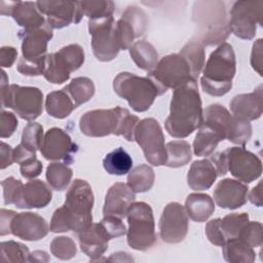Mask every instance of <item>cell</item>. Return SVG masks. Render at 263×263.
<instances>
[{"label": "cell", "instance_id": "cell-34", "mask_svg": "<svg viewBox=\"0 0 263 263\" xmlns=\"http://www.w3.org/2000/svg\"><path fill=\"white\" fill-rule=\"evenodd\" d=\"M103 166L110 175L123 176L132 170L133 159L122 147H118L105 156Z\"/></svg>", "mask_w": 263, "mask_h": 263}, {"label": "cell", "instance_id": "cell-28", "mask_svg": "<svg viewBox=\"0 0 263 263\" xmlns=\"http://www.w3.org/2000/svg\"><path fill=\"white\" fill-rule=\"evenodd\" d=\"M235 117L222 105L212 104L203 111L202 122L217 132L223 140L228 139L232 129Z\"/></svg>", "mask_w": 263, "mask_h": 263}, {"label": "cell", "instance_id": "cell-39", "mask_svg": "<svg viewBox=\"0 0 263 263\" xmlns=\"http://www.w3.org/2000/svg\"><path fill=\"white\" fill-rule=\"evenodd\" d=\"M72 175V170L66 163L52 162L46 168L47 183L57 191H63L68 187Z\"/></svg>", "mask_w": 263, "mask_h": 263}, {"label": "cell", "instance_id": "cell-26", "mask_svg": "<svg viewBox=\"0 0 263 263\" xmlns=\"http://www.w3.org/2000/svg\"><path fill=\"white\" fill-rule=\"evenodd\" d=\"M230 110L237 119L251 121L261 117L263 110L262 85H259L251 93L235 96L230 102Z\"/></svg>", "mask_w": 263, "mask_h": 263}, {"label": "cell", "instance_id": "cell-10", "mask_svg": "<svg viewBox=\"0 0 263 263\" xmlns=\"http://www.w3.org/2000/svg\"><path fill=\"white\" fill-rule=\"evenodd\" d=\"M84 63V50L78 44H69L57 52L47 54L44 78L53 84H62L70 78V74L78 70Z\"/></svg>", "mask_w": 263, "mask_h": 263}, {"label": "cell", "instance_id": "cell-30", "mask_svg": "<svg viewBox=\"0 0 263 263\" xmlns=\"http://www.w3.org/2000/svg\"><path fill=\"white\" fill-rule=\"evenodd\" d=\"M129 54L140 69L148 72H151L158 63V53L156 49L146 40L135 42L129 47Z\"/></svg>", "mask_w": 263, "mask_h": 263}, {"label": "cell", "instance_id": "cell-9", "mask_svg": "<svg viewBox=\"0 0 263 263\" xmlns=\"http://www.w3.org/2000/svg\"><path fill=\"white\" fill-rule=\"evenodd\" d=\"M155 84L161 96L168 88L176 89L190 79H194L186 60L180 53H172L158 61L156 67L148 72V76Z\"/></svg>", "mask_w": 263, "mask_h": 263}, {"label": "cell", "instance_id": "cell-20", "mask_svg": "<svg viewBox=\"0 0 263 263\" xmlns=\"http://www.w3.org/2000/svg\"><path fill=\"white\" fill-rule=\"evenodd\" d=\"M0 13L2 15H11L16 24L23 27L24 30L40 28L46 24L43 14L37 8L36 2L1 1Z\"/></svg>", "mask_w": 263, "mask_h": 263}, {"label": "cell", "instance_id": "cell-50", "mask_svg": "<svg viewBox=\"0 0 263 263\" xmlns=\"http://www.w3.org/2000/svg\"><path fill=\"white\" fill-rule=\"evenodd\" d=\"M42 168V162L36 158V155L20 163L21 175L26 179H33L38 177L41 174Z\"/></svg>", "mask_w": 263, "mask_h": 263}, {"label": "cell", "instance_id": "cell-13", "mask_svg": "<svg viewBox=\"0 0 263 263\" xmlns=\"http://www.w3.org/2000/svg\"><path fill=\"white\" fill-rule=\"evenodd\" d=\"M88 32L91 35V47L95 57L101 62H110L120 50L115 36L113 16L88 21Z\"/></svg>", "mask_w": 263, "mask_h": 263}, {"label": "cell", "instance_id": "cell-16", "mask_svg": "<svg viewBox=\"0 0 263 263\" xmlns=\"http://www.w3.org/2000/svg\"><path fill=\"white\" fill-rule=\"evenodd\" d=\"M38 10L46 15V23L52 29H62L70 24H78L83 12L79 1H37Z\"/></svg>", "mask_w": 263, "mask_h": 263}, {"label": "cell", "instance_id": "cell-55", "mask_svg": "<svg viewBox=\"0 0 263 263\" xmlns=\"http://www.w3.org/2000/svg\"><path fill=\"white\" fill-rule=\"evenodd\" d=\"M0 156H1V163H0L1 170L6 168L7 166L11 165L12 162H14L13 149L4 142H1L0 144Z\"/></svg>", "mask_w": 263, "mask_h": 263}, {"label": "cell", "instance_id": "cell-59", "mask_svg": "<svg viewBox=\"0 0 263 263\" xmlns=\"http://www.w3.org/2000/svg\"><path fill=\"white\" fill-rule=\"evenodd\" d=\"M50 260L49 256L44 251H34L30 253L29 261L30 262H48Z\"/></svg>", "mask_w": 263, "mask_h": 263}, {"label": "cell", "instance_id": "cell-19", "mask_svg": "<svg viewBox=\"0 0 263 263\" xmlns=\"http://www.w3.org/2000/svg\"><path fill=\"white\" fill-rule=\"evenodd\" d=\"M49 230L46 220L31 212L16 213L10 223V233L28 241L42 239L47 235Z\"/></svg>", "mask_w": 263, "mask_h": 263}, {"label": "cell", "instance_id": "cell-12", "mask_svg": "<svg viewBox=\"0 0 263 263\" xmlns=\"http://www.w3.org/2000/svg\"><path fill=\"white\" fill-rule=\"evenodd\" d=\"M262 1H237L230 10V32L238 38L251 40L256 35L257 25H262Z\"/></svg>", "mask_w": 263, "mask_h": 263}, {"label": "cell", "instance_id": "cell-49", "mask_svg": "<svg viewBox=\"0 0 263 263\" xmlns=\"http://www.w3.org/2000/svg\"><path fill=\"white\" fill-rule=\"evenodd\" d=\"M104 229L109 234L110 238H115L122 236L126 233V229L124 224L121 222V219L115 216H105L103 220L100 222Z\"/></svg>", "mask_w": 263, "mask_h": 263}, {"label": "cell", "instance_id": "cell-43", "mask_svg": "<svg viewBox=\"0 0 263 263\" xmlns=\"http://www.w3.org/2000/svg\"><path fill=\"white\" fill-rule=\"evenodd\" d=\"M50 252L58 259L69 260L76 255L77 248L72 238L68 236H58L50 242Z\"/></svg>", "mask_w": 263, "mask_h": 263}, {"label": "cell", "instance_id": "cell-14", "mask_svg": "<svg viewBox=\"0 0 263 263\" xmlns=\"http://www.w3.org/2000/svg\"><path fill=\"white\" fill-rule=\"evenodd\" d=\"M119 125V106L112 109L91 110L79 120L81 133L87 137L100 138L117 134Z\"/></svg>", "mask_w": 263, "mask_h": 263}, {"label": "cell", "instance_id": "cell-45", "mask_svg": "<svg viewBox=\"0 0 263 263\" xmlns=\"http://www.w3.org/2000/svg\"><path fill=\"white\" fill-rule=\"evenodd\" d=\"M140 122L136 115L122 107H119V125L116 136H123L126 141H135V130Z\"/></svg>", "mask_w": 263, "mask_h": 263}, {"label": "cell", "instance_id": "cell-11", "mask_svg": "<svg viewBox=\"0 0 263 263\" xmlns=\"http://www.w3.org/2000/svg\"><path fill=\"white\" fill-rule=\"evenodd\" d=\"M135 141L142 148L146 160L154 165H164L166 162V148L164 136L158 121L154 118L141 120L135 130Z\"/></svg>", "mask_w": 263, "mask_h": 263}, {"label": "cell", "instance_id": "cell-36", "mask_svg": "<svg viewBox=\"0 0 263 263\" xmlns=\"http://www.w3.org/2000/svg\"><path fill=\"white\" fill-rule=\"evenodd\" d=\"M63 89L70 96L76 107L89 101L96 90L92 80L87 77L74 78Z\"/></svg>", "mask_w": 263, "mask_h": 263}, {"label": "cell", "instance_id": "cell-57", "mask_svg": "<svg viewBox=\"0 0 263 263\" xmlns=\"http://www.w3.org/2000/svg\"><path fill=\"white\" fill-rule=\"evenodd\" d=\"M36 155V151L31 150L29 148H27L25 145H23L22 143L18 144L14 149H13V157H14V162H17L18 164L21 162H23L24 160L35 156Z\"/></svg>", "mask_w": 263, "mask_h": 263}, {"label": "cell", "instance_id": "cell-31", "mask_svg": "<svg viewBox=\"0 0 263 263\" xmlns=\"http://www.w3.org/2000/svg\"><path fill=\"white\" fill-rule=\"evenodd\" d=\"M75 108L74 102L64 89L51 91L46 96L45 109L51 117L59 119L66 118Z\"/></svg>", "mask_w": 263, "mask_h": 263}, {"label": "cell", "instance_id": "cell-18", "mask_svg": "<svg viewBox=\"0 0 263 263\" xmlns=\"http://www.w3.org/2000/svg\"><path fill=\"white\" fill-rule=\"evenodd\" d=\"M39 150L47 160H63L68 163L73 161L77 145L64 129L51 127L45 133Z\"/></svg>", "mask_w": 263, "mask_h": 263}, {"label": "cell", "instance_id": "cell-25", "mask_svg": "<svg viewBox=\"0 0 263 263\" xmlns=\"http://www.w3.org/2000/svg\"><path fill=\"white\" fill-rule=\"evenodd\" d=\"M51 197L47 184L41 180H32L23 184L14 204L18 209H41L50 202Z\"/></svg>", "mask_w": 263, "mask_h": 263}, {"label": "cell", "instance_id": "cell-2", "mask_svg": "<svg viewBox=\"0 0 263 263\" xmlns=\"http://www.w3.org/2000/svg\"><path fill=\"white\" fill-rule=\"evenodd\" d=\"M236 71V60L232 46L221 43L211 54L204 65L200 84L204 92L213 97H222L232 87Z\"/></svg>", "mask_w": 263, "mask_h": 263}, {"label": "cell", "instance_id": "cell-15", "mask_svg": "<svg viewBox=\"0 0 263 263\" xmlns=\"http://www.w3.org/2000/svg\"><path fill=\"white\" fill-rule=\"evenodd\" d=\"M188 232V215L185 208L178 202L165 205L159 219V234L166 243H179Z\"/></svg>", "mask_w": 263, "mask_h": 263}, {"label": "cell", "instance_id": "cell-37", "mask_svg": "<svg viewBox=\"0 0 263 263\" xmlns=\"http://www.w3.org/2000/svg\"><path fill=\"white\" fill-rule=\"evenodd\" d=\"M180 54L188 63L191 75L197 79L202 68L204 67V49L203 45L198 40H192L186 43L180 50Z\"/></svg>", "mask_w": 263, "mask_h": 263}, {"label": "cell", "instance_id": "cell-24", "mask_svg": "<svg viewBox=\"0 0 263 263\" xmlns=\"http://www.w3.org/2000/svg\"><path fill=\"white\" fill-rule=\"evenodd\" d=\"M110 236L101 223H91L87 228L78 232V240L81 251L90 260H97L108 249Z\"/></svg>", "mask_w": 263, "mask_h": 263}, {"label": "cell", "instance_id": "cell-1", "mask_svg": "<svg viewBox=\"0 0 263 263\" xmlns=\"http://www.w3.org/2000/svg\"><path fill=\"white\" fill-rule=\"evenodd\" d=\"M202 120L203 112L197 82L196 79H190L174 89L170 115L164 126L172 137L183 139L197 129Z\"/></svg>", "mask_w": 263, "mask_h": 263}, {"label": "cell", "instance_id": "cell-21", "mask_svg": "<svg viewBox=\"0 0 263 263\" xmlns=\"http://www.w3.org/2000/svg\"><path fill=\"white\" fill-rule=\"evenodd\" d=\"M52 28L46 23L44 26L32 30H22L18 37L22 39L23 58L38 60L46 57L47 43L52 38Z\"/></svg>", "mask_w": 263, "mask_h": 263}, {"label": "cell", "instance_id": "cell-29", "mask_svg": "<svg viewBox=\"0 0 263 263\" xmlns=\"http://www.w3.org/2000/svg\"><path fill=\"white\" fill-rule=\"evenodd\" d=\"M187 215L195 222L206 221L215 211V203L209 194L191 193L185 201Z\"/></svg>", "mask_w": 263, "mask_h": 263}, {"label": "cell", "instance_id": "cell-33", "mask_svg": "<svg viewBox=\"0 0 263 263\" xmlns=\"http://www.w3.org/2000/svg\"><path fill=\"white\" fill-rule=\"evenodd\" d=\"M223 257L231 263H252L256 254L253 248L249 247L239 238L228 239L223 246Z\"/></svg>", "mask_w": 263, "mask_h": 263}, {"label": "cell", "instance_id": "cell-41", "mask_svg": "<svg viewBox=\"0 0 263 263\" xmlns=\"http://www.w3.org/2000/svg\"><path fill=\"white\" fill-rule=\"evenodd\" d=\"M82 12L89 20H101L113 16L115 4L109 0L79 1Z\"/></svg>", "mask_w": 263, "mask_h": 263}, {"label": "cell", "instance_id": "cell-6", "mask_svg": "<svg viewBox=\"0 0 263 263\" xmlns=\"http://www.w3.org/2000/svg\"><path fill=\"white\" fill-rule=\"evenodd\" d=\"M127 243L137 251H147L156 242L155 224L151 206L143 201L134 202L126 214Z\"/></svg>", "mask_w": 263, "mask_h": 263}, {"label": "cell", "instance_id": "cell-38", "mask_svg": "<svg viewBox=\"0 0 263 263\" xmlns=\"http://www.w3.org/2000/svg\"><path fill=\"white\" fill-rule=\"evenodd\" d=\"M166 162L168 167H180L187 164L192 158L191 147L186 141H172L165 146Z\"/></svg>", "mask_w": 263, "mask_h": 263}, {"label": "cell", "instance_id": "cell-35", "mask_svg": "<svg viewBox=\"0 0 263 263\" xmlns=\"http://www.w3.org/2000/svg\"><path fill=\"white\" fill-rule=\"evenodd\" d=\"M155 175L151 166L140 164L129 171L127 185L135 193H142L150 190L154 184Z\"/></svg>", "mask_w": 263, "mask_h": 263}, {"label": "cell", "instance_id": "cell-8", "mask_svg": "<svg viewBox=\"0 0 263 263\" xmlns=\"http://www.w3.org/2000/svg\"><path fill=\"white\" fill-rule=\"evenodd\" d=\"M217 163L220 171L230 174L243 183H251L262 174L261 159L243 147H230L217 153Z\"/></svg>", "mask_w": 263, "mask_h": 263}, {"label": "cell", "instance_id": "cell-53", "mask_svg": "<svg viewBox=\"0 0 263 263\" xmlns=\"http://www.w3.org/2000/svg\"><path fill=\"white\" fill-rule=\"evenodd\" d=\"M262 39H258L254 45H253V49H252V54H251V65L253 67V69L255 71L258 72V74L260 76L263 75L262 72Z\"/></svg>", "mask_w": 263, "mask_h": 263}, {"label": "cell", "instance_id": "cell-22", "mask_svg": "<svg viewBox=\"0 0 263 263\" xmlns=\"http://www.w3.org/2000/svg\"><path fill=\"white\" fill-rule=\"evenodd\" d=\"M248 192L249 188L246 183L227 178L217 184L214 190V198L220 208L235 210L247 202Z\"/></svg>", "mask_w": 263, "mask_h": 263}, {"label": "cell", "instance_id": "cell-40", "mask_svg": "<svg viewBox=\"0 0 263 263\" xmlns=\"http://www.w3.org/2000/svg\"><path fill=\"white\" fill-rule=\"evenodd\" d=\"M248 222L249 215L247 213H233L220 219V228L225 240L227 241L228 239L237 238L240 230Z\"/></svg>", "mask_w": 263, "mask_h": 263}, {"label": "cell", "instance_id": "cell-54", "mask_svg": "<svg viewBox=\"0 0 263 263\" xmlns=\"http://www.w3.org/2000/svg\"><path fill=\"white\" fill-rule=\"evenodd\" d=\"M17 51L14 47L3 46L0 49V65L2 68H9L14 63Z\"/></svg>", "mask_w": 263, "mask_h": 263}, {"label": "cell", "instance_id": "cell-27", "mask_svg": "<svg viewBox=\"0 0 263 263\" xmlns=\"http://www.w3.org/2000/svg\"><path fill=\"white\" fill-rule=\"evenodd\" d=\"M218 177L217 168L211 158L195 160L187 175L188 186L195 191L209 189Z\"/></svg>", "mask_w": 263, "mask_h": 263}, {"label": "cell", "instance_id": "cell-51", "mask_svg": "<svg viewBox=\"0 0 263 263\" xmlns=\"http://www.w3.org/2000/svg\"><path fill=\"white\" fill-rule=\"evenodd\" d=\"M17 119L12 112L2 111L0 116V137L9 138L17 127Z\"/></svg>", "mask_w": 263, "mask_h": 263}, {"label": "cell", "instance_id": "cell-56", "mask_svg": "<svg viewBox=\"0 0 263 263\" xmlns=\"http://www.w3.org/2000/svg\"><path fill=\"white\" fill-rule=\"evenodd\" d=\"M16 213L11 210H5L1 209V220H0V234L6 235L10 234V223L13 218V216Z\"/></svg>", "mask_w": 263, "mask_h": 263}, {"label": "cell", "instance_id": "cell-17", "mask_svg": "<svg viewBox=\"0 0 263 263\" xmlns=\"http://www.w3.org/2000/svg\"><path fill=\"white\" fill-rule=\"evenodd\" d=\"M148 26L145 12L137 6H128L115 25V36L120 49H127L134 40L142 36Z\"/></svg>", "mask_w": 263, "mask_h": 263}, {"label": "cell", "instance_id": "cell-23", "mask_svg": "<svg viewBox=\"0 0 263 263\" xmlns=\"http://www.w3.org/2000/svg\"><path fill=\"white\" fill-rule=\"evenodd\" d=\"M135 199V192L127 184L120 182L115 183L109 188L106 194L103 214L104 216H115L120 219L124 218Z\"/></svg>", "mask_w": 263, "mask_h": 263}, {"label": "cell", "instance_id": "cell-3", "mask_svg": "<svg viewBox=\"0 0 263 263\" xmlns=\"http://www.w3.org/2000/svg\"><path fill=\"white\" fill-rule=\"evenodd\" d=\"M192 20L196 27L197 40L203 46L223 43L230 34L229 17L222 1L195 2Z\"/></svg>", "mask_w": 263, "mask_h": 263}, {"label": "cell", "instance_id": "cell-32", "mask_svg": "<svg viewBox=\"0 0 263 263\" xmlns=\"http://www.w3.org/2000/svg\"><path fill=\"white\" fill-rule=\"evenodd\" d=\"M193 141V152L197 156H210L223 141L222 137L205 123H201Z\"/></svg>", "mask_w": 263, "mask_h": 263}, {"label": "cell", "instance_id": "cell-58", "mask_svg": "<svg viewBox=\"0 0 263 263\" xmlns=\"http://www.w3.org/2000/svg\"><path fill=\"white\" fill-rule=\"evenodd\" d=\"M249 199L253 204L262 206V182H259L258 185L252 189L249 195Z\"/></svg>", "mask_w": 263, "mask_h": 263}, {"label": "cell", "instance_id": "cell-42", "mask_svg": "<svg viewBox=\"0 0 263 263\" xmlns=\"http://www.w3.org/2000/svg\"><path fill=\"white\" fill-rule=\"evenodd\" d=\"M29 256L27 246L21 242L8 240L0 243V260L2 262H27Z\"/></svg>", "mask_w": 263, "mask_h": 263}, {"label": "cell", "instance_id": "cell-7", "mask_svg": "<svg viewBox=\"0 0 263 263\" xmlns=\"http://www.w3.org/2000/svg\"><path fill=\"white\" fill-rule=\"evenodd\" d=\"M93 201L90 185L85 180L75 179L67 191L63 205L71 220L73 231L78 233L92 223Z\"/></svg>", "mask_w": 263, "mask_h": 263}, {"label": "cell", "instance_id": "cell-4", "mask_svg": "<svg viewBox=\"0 0 263 263\" xmlns=\"http://www.w3.org/2000/svg\"><path fill=\"white\" fill-rule=\"evenodd\" d=\"M1 103L3 107L11 108L21 118L32 121L41 115L43 110V93L34 86L8 85V78L2 70Z\"/></svg>", "mask_w": 263, "mask_h": 263}, {"label": "cell", "instance_id": "cell-44", "mask_svg": "<svg viewBox=\"0 0 263 263\" xmlns=\"http://www.w3.org/2000/svg\"><path fill=\"white\" fill-rule=\"evenodd\" d=\"M251 248L261 247L263 243V227L260 222H248L240 230L238 237Z\"/></svg>", "mask_w": 263, "mask_h": 263}, {"label": "cell", "instance_id": "cell-5", "mask_svg": "<svg viewBox=\"0 0 263 263\" xmlns=\"http://www.w3.org/2000/svg\"><path fill=\"white\" fill-rule=\"evenodd\" d=\"M113 89L117 96L127 101L136 112L147 111L158 95V90L149 77L128 72L119 73L113 80Z\"/></svg>", "mask_w": 263, "mask_h": 263}, {"label": "cell", "instance_id": "cell-47", "mask_svg": "<svg viewBox=\"0 0 263 263\" xmlns=\"http://www.w3.org/2000/svg\"><path fill=\"white\" fill-rule=\"evenodd\" d=\"M46 57H43L38 60H27L25 58H21L17 63V71L27 76H39L44 74L46 67Z\"/></svg>", "mask_w": 263, "mask_h": 263}, {"label": "cell", "instance_id": "cell-48", "mask_svg": "<svg viewBox=\"0 0 263 263\" xmlns=\"http://www.w3.org/2000/svg\"><path fill=\"white\" fill-rule=\"evenodd\" d=\"M5 204H14L23 183L13 177H8L1 182Z\"/></svg>", "mask_w": 263, "mask_h": 263}, {"label": "cell", "instance_id": "cell-46", "mask_svg": "<svg viewBox=\"0 0 263 263\" xmlns=\"http://www.w3.org/2000/svg\"><path fill=\"white\" fill-rule=\"evenodd\" d=\"M43 137L42 125L37 122H30L23 129L21 143L27 148L37 151L41 147Z\"/></svg>", "mask_w": 263, "mask_h": 263}, {"label": "cell", "instance_id": "cell-52", "mask_svg": "<svg viewBox=\"0 0 263 263\" xmlns=\"http://www.w3.org/2000/svg\"><path fill=\"white\" fill-rule=\"evenodd\" d=\"M205 235L208 239L215 246L222 247L225 243V237L220 228V218L213 219L205 226Z\"/></svg>", "mask_w": 263, "mask_h": 263}]
</instances>
